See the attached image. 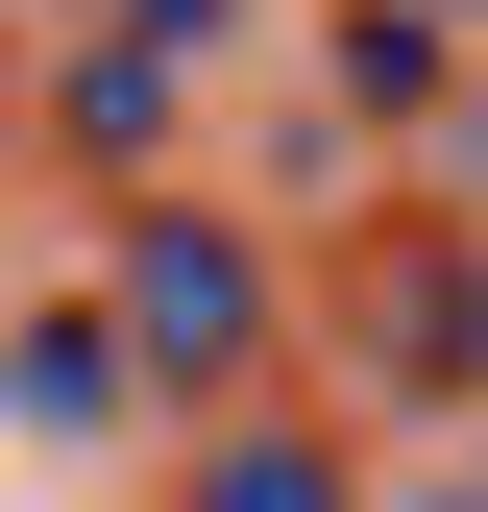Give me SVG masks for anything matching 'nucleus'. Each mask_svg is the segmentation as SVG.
Masks as SVG:
<instances>
[{
    "label": "nucleus",
    "mask_w": 488,
    "mask_h": 512,
    "mask_svg": "<svg viewBox=\"0 0 488 512\" xmlns=\"http://www.w3.org/2000/svg\"><path fill=\"white\" fill-rule=\"evenodd\" d=\"M122 317H147V342H196V366H244V317H269V293H244L220 220H147V244H122Z\"/></svg>",
    "instance_id": "f257e3e1"
},
{
    "label": "nucleus",
    "mask_w": 488,
    "mask_h": 512,
    "mask_svg": "<svg viewBox=\"0 0 488 512\" xmlns=\"http://www.w3.org/2000/svg\"><path fill=\"white\" fill-rule=\"evenodd\" d=\"M196 512H342V488H318V464H293V439H244V464H220Z\"/></svg>",
    "instance_id": "f03ea898"
}]
</instances>
